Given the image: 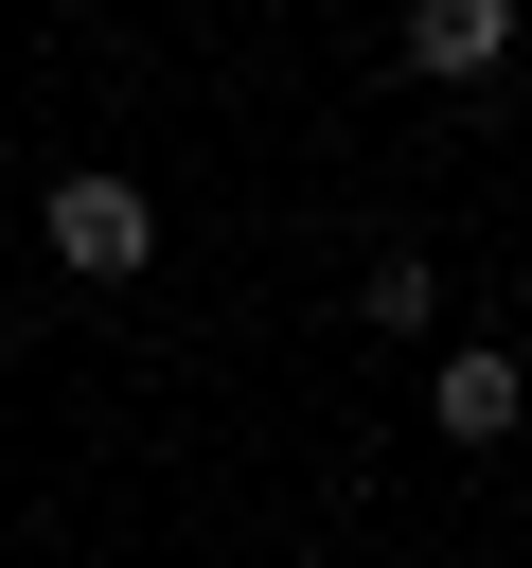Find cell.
I'll use <instances>...</instances> for the list:
<instances>
[{
  "mask_svg": "<svg viewBox=\"0 0 532 568\" xmlns=\"http://www.w3.org/2000/svg\"><path fill=\"white\" fill-rule=\"evenodd\" d=\"M355 320H372V337H426V320H443V284H426V266H408V248H390V266H372V284H355Z\"/></svg>",
  "mask_w": 532,
  "mask_h": 568,
  "instance_id": "cell-4",
  "label": "cell"
},
{
  "mask_svg": "<svg viewBox=\"0 0 532 568\" xmlns=\"http://www.w3.org/2000/svg\"><path fill=\"white\" fill-rule=\"evenodd\" d=\"M160 248V213H142V178H53V266H89V284H124Z\"/></svg>",
  "mask_w": 532,
  "mask_h": 568,
  "instance_id": "cell-1",
  "label": "cell"
},
{
  "mask_svg": "<svg viewBox=\"0 0 532 568\" xmlns=\"http://www.w3.org/2000/svg\"><path fill=\"white\" fill-rule=\"evenodd\" d=\"M443 444H514V355H443Z\"/></svg>",
  "mask_w": 532,
  "mask_h": 568,
  "instance_id": "cell-3",
  "label": "cell"
},
{
  "mask_svg": "<svg viewBox=\"0 0 532 568\" xmlns=\"http://www.w3.org/2000/svg\"><path fill=\"white\" fill-rule=\"evenodd\" d=\"M514 53V0H408V71H443V89H479Z\"/></svg>",
  "mask_w": 532,
  "mask_h": 568,
  "instance_id": "cell-2",
  "label": "cell"
}]
</instances>
